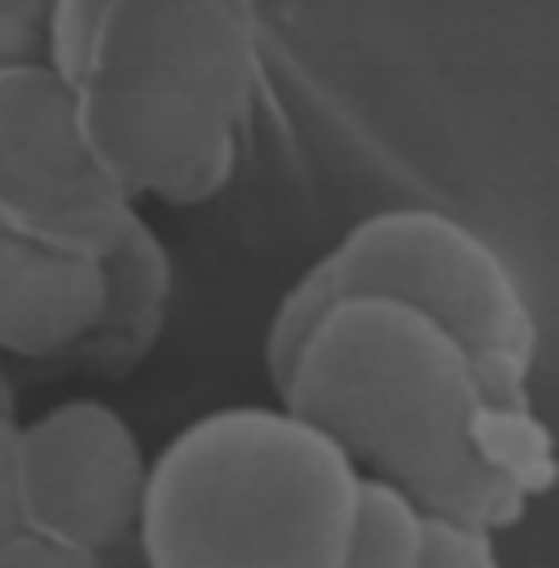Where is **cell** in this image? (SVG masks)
<instances>
[{
    "instance_id": "cell-7",
    "label": "cell",
    "mask_w": 559,
    "mask_h": 568,
    "mask_svg": "<svg viewBox=\"0 0 559 568\" xmlns=\"http://www.w3.org/2000/svg\"><path fill=\"white\" fill-rule=\"evenodd\" d=\"M102 304V256L62 252L0 225V357L49 362L80 353Z\"/></svg>"
},
{
    "instance_id": "cell-11",
    "label": "cell",
    "mask_w": 559,
    "mask_h": 568,
    "mask_svg": "<svg viewBox=\"0 0 559 568\" xmlns=\"http://www.w3.org/2000/svg\"><path fill=\"white\" fill-rule=\"evenodd\" d=\"M58 0H0V62L49 58V22Z\"/></svg>"
},
{
    "instance_id": "cell-14",
    "label": "cell",
    "mask_w": 559,
    "mask_h": 568,
    "mask_svg": "<svg viewBox=\"0 0 559 568\" xmlns=\"http://www.w3.org/2000/svg\"><path fill=\"white\" fill-rule=\"evenodd\" d=\"M0 406H4V410H18V393H13V379H9L4 366H0Z\"/></svg>"
},
{
    "instance_id": "cell-12",
    "label": "cell",
    "mask_w": 559,
    "mask_h": 568,
    "mask_svg": "<svg viewBox=\"0 0 559 568\" xmlns=\"http://www.w3.org/2000/svg\"><path fill=\"white\" fill-rule=\"evenodd\" d=\"M0 568H106V556L44 538V534L22 525L9 538H0Z\"/></svg>"
},
{
    "instance_id": "cell-9",
    "label": "cell",
    "mask_w": 559,
    "mask_h": 568,
    "mask_svg": "<svg viewBox=\"0 0 559 568\" xmlns=\"http://www.w3.org/2000/svg\"><path fill=\"white\" fill-rule=\"evenodd\" d=\"M423 547H427V511L393 480L366 476L344 568H419Z\"/></svg>"
},
{
    "instance_id": "cell-8",
    "label": "cell",
    "mask_w": 559,
    "mask_h": 568,
    "mask_svg": "<svg viewBox=\"0 0 559 568\" xmlns=\"http://www.w3.org/2000/svg\"><path fill=\"white\" fill-rule=\"evenodd\" d=\"M102 270H106V304L80 353L98 371L120 375L138 366L163 331L172 300V256L159 230L138 212L124 239L102 256Z\"/></svg>"
},
{
    "instance_id": "cell-2",
    "label": "cell",
    "mask_w": 559,
    "mask_h": 568,
    "mask_svg": "<svg viewBox=\"0 0 559 568\" xmlns=\"http://www.w3.org/2000/svg\"><path fill=\"white\" fill-rule=\"evenodd\" d=\"M49 62L133 203L194 207L234 181L261 98L252 0H58Z\"/></svg>"
},
{
    "instance_id": "cell-10",
    "label": "cell",
    "mask_w": 559,
    "mask_h": 568,
    "mask_svg": "<svg viewBox=\"0 0 559 568\" xmlns=\"http://www.w3.org/2000/svg\"><path fill=\"white\" fill-rule=\"evenodd\" d=\"M419 568H502L494 529L427 511V547H423Z\"/></svg>"
},
{
    "instance_id": "cell-4",
    "label": "cell",
    "mask_w": 559,
    "mask_h": 568,
    "mask_svg": "<svg viewBox=\"0 0 559 568\" xmlns=\"http://www.w3.org/2000/svg\"><path fill=\"white\" fill-rule=\"evenodd\" d=\"M339 295H393L445 322L507 406H529L538 317L511 261L467 221L436 207H388L357 221L282 295L265 335L270 379L295 353L313 313Z\"/></svg>"
},
{
    "instance_id": "cell-3",
    "label": "cell",
    "mask_w": 559,
    "mask_h": 568,
    "mask_svg": "<svg viewBox=\"0 0 559 568\" xmlns=\"http://www.w3.org/2000/svg\"><path fill=\"white\" fill-rule=\"evenodd\" d=\"M362 480L291 406H221L150 458L145 568H344Z\"/></svg>"
},
{
    "instance_id": "cell-13",
    "label": "cell",
    "mask_w": 559,
    "mask_h": 568,
    "mask_svg": "<svg viewBox=\"0 0 559 568\" xmlns=\"http://www.w3.org/2000/svg\"><path fill=\"white\" fill-rule=\"evenodd\" d=\"M22 529L18 516V410L0 406V538Z\"/></svg>"
},
{
    "instance_id": "cell-1",
    "label": "cell",
    "mask_w": 559,
    "mask_h": 568,
    "mask_svg": "<svg viewBox=\"0 0 559 568\" xmlns=\"http://www.w3.org/2000/svg\"><path fill=\"white\" fill-rule=\"evenodd\" d=\"M274 388L366 476L393 480L431 516L498 529L542 480L547 436L529 406H507L476 353L406 300L322 304Z\"/></svg>"
},
{
    "instance_id": "cell-6",
    "label": "cell",
    "mask_w": 559,
    "mask_h": 568,
    "mask_svg": "<svg viewBox=\"0 0 559 568\" xmlns=\"http://www.w3.org/2000/svg\"><path fill=\"white\" fill-rule=\"evenodd\" d=\"M150 454L133 424L102 397H67L18 419V516L27 529L120 551L138 538Z\"/></svg>"
},
{
    "instance_id": "cell-5",
    "label": "cell",
    "mask_w": 559,
    "mask_h": 568,
    "mask_svg": "<svg viewBox=\"0 0 559 568\" xmlns=\"http://www.w3.org/2000/svg\"><path fill=\"white\" fill-rule=\"evenodd\" d=\"M138 212L84 142L62 71L49 58L0 62V225L62 252L106 256Z\"/></svg>"
}]
</instances>
